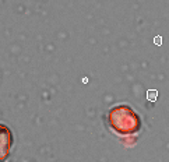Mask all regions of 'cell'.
Segmentation results:
<instances>
[{
    "label": "cell",
    "instance_id": "6da1fadb",
    "mask_svg": "<svg viewBox=\"0 0 169 162\" xmlns=\"http://www.w3.org/2000/svg\"><path fill=\"white\" fill-rule=\"evenodd\" d=\"M108 122L116 134L129 136L141 129V119L129 105H116L109 111Z\"/></svg>",
    "mask_w": 169,
    "mask_h": 162
},
{
    "label": "cell",
    "instance_id": "7a4b0ae2",
    "mask_svg": "<svg viewBox=\"0 0 169 162\" xmlns=\"http://www.w3.org/2000/svg\"><path fill=\"white\" fill-rule=\"evenodd\" d=\"M13 144V134L11 130L4 124H0V162L7 159Z\"/></svg>",
    "mask_w": 169,
    "mask_h": 162
},
{
    "label": "cell",
    "instance_id": "3957f363",
    "mask_svg": "<svg viewBox=\"0 0 169 162\" xmlns=\"http://www.w3.org/2000/svg\"><path fill=\"white\" fill-rule=\"evenodd\" d=\"M158 98V91L157 90H148L147 91V99L150 102H155Z\"/></svg>",
    "mask_w": 169,
    "mask_h": 162
},
{
    "label": "cell",
    "instance_id": "277c9868",
    "mask_svg": "<svg viewBox=\"0 0 169 162\" xmlns=\"http://www.w3.org/2000/svg\"><path fill=\"white\" fill-rule=\"evenodd\" d=\"M154 43H155V45H157V46H161V45H162V36H155V38H154Z\"/></svg>",
    "mask_w": 169,
    "mask_h": 162
}]
</instances>
